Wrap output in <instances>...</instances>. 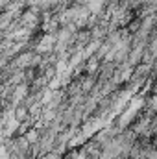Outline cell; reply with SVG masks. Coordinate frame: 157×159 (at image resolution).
<instances>
[{"label": "cell", "mask_w": 157, "mask_h": 159, "mask_svg": "<svg viewBox=\"0 0 157 159\" xmlns=\"http://www.w3.org/2000/svg\"><path fill=\"white\" fill-rule=\"evenodd\" d=\"M98 61H100V59H98L96 56H91V59H87V61H85V69H87V72H89V74H92V72H96V70H98V67H100V65H98Z\"/></svg>", "instance_id": "6da1fadb"}, {"label": "cell", "mask_w": 157, "mask_h": 159, "mask_svg": "<svg viewBox=\"0 0 157 159\" xmlns=\"http://www.w3.org/2000/svg\"><path fill=\"white\" fill-rule=\"evenodd\" d=\"M43 159H63V154L57 152V150H52V152H48Z\"/></svg>", "instance_id": "7a4b0ae2"}, {"label": "cell", "mask_w": 157, "mask_h": 159, "mask_svg": "<svg viewBox=\"0 0 157 159\" xmlns=\"http://www.w3.org/2000/svg\"><path fill=\"white\" fill-rule=\"evenodd\" d=\"M154 144H155V148H157V137H155V141H154Z\"/></svg>", "instance_id": "3957f363"}]
</instances>
